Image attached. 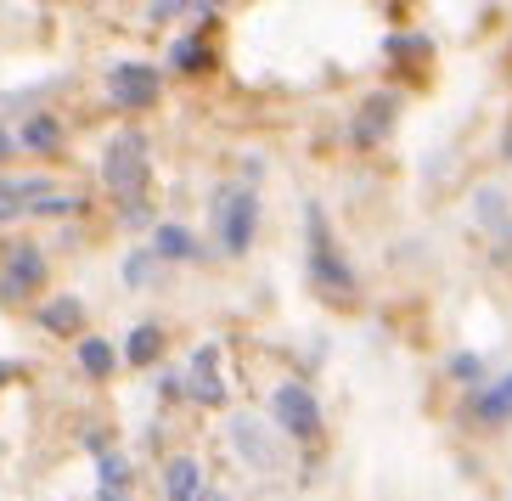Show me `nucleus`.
Listing matches in <instances>:
<instances>
[{
  "label": "nucleus",
  "mask_w": 512,
  "mask_h": 501,
  "mask_svg": "<svg viewBox=\"0 0 512 501\" xmlns=\"http://www.w3.org/2000/svg\"><path fill=\"white\" fill-rule=\"evenodd\" d=\"M102 186L113 192V203H141L152 192V152H147V136L136 124H124L119 136H107L102 147Z\"/></svg>",
  "instance_id": "1"
},
{
  "label": "nucleus",
  "mask_w": 512,
  "mask_h": 501,
  "mask_svg": "<svg viewBox=\"0 0 512 501\" xmlns=\"http://www.w3.org/2000/svg\"><path fill=\"white\" fill-rule=\"evenodd\" d=\"M209 226H214V248L226 259H242L259 237V192L248 181H226L209 203Z\"/></svg>",
  "instance_id": "2"
},
{
  "label": "nucleus",
  "mask_w": 512,
  "mask_h": 501,
  "mask_svg": "<svg viewBox=\"0 0 512 501\" xmlns=\"http://www.w3.org/2000/svg\"><path fill=\"white\" fill-rule=\"evenodd\" d=\"M304 220H310V276H316V288L327 293V299L349 304L355 293H361V282H355V271H349L344 248L332 243V231H327V214H321V203H310V209H304Z\"/></svg>",
  "instance_id": "3"
},
{
  "label": "nucleus",
  "mask_w": 512,
  "mask_h": 501,
  "mask_svg": "<svg viewBox=\"0 0 512 501\" xmlns=\"http://www.w3.org/2000/svg\"><path fill=\"white\" fill-rule=\"evenodd\" d=\"M271 428L282 434L287 445H321V428H327V417H321V400L304 389V383H276L271 395Z\"/></svg>",
  "instance_id": "4"
},
{
  "label": "nucleus",
  "mask_w": 512,
  "mask_h": 501,
  "mask_svg": "<svg viewBox=\"0 0 512 501\" xmlns=\"http://www.w3.org/2000/svg\"><path fill=\"white\" fill-rule=\"evenodd\" d=\"M226 434H231V456H237V462H248L254 473H276V468H282V434H276L265 417L237 411Z\"/></svg>",
  "instance_id": "5"
},
{
  "label": "nucleus",
  "mask_w": 512,
  "mask_h": 501,
  "mask_svg": "<svg viewBox=\"0 0 512 501\" xmlns=\"http://www.w3.org/2000/svg\"><path fill=\"white\" fill-rule=\"evenodd\" d=\"M107 107H119V113H147L164 91V74L152 68V62H113L107 68Z\"/></svg>",
  "instance_id": "6"
},
{
  "label": "nucleus",
  "mask_w": 512,
  "mask_h": 501,
  "mask_svg": "<svg viewBox=\"0 0 512 501\" xmlns=\"http://www.w3.org/2000/svg\"><path fill=\"white\" fill-rule=\"evenodd\" d=\"M186 400L192 406H226V372H220V344H203L186 361Z\"/></svg>",
  "instance_id": "7"
},
{
  "label": "nucleus",
  "mask_w": 512,
  "mask_h": 501,
  "mask_svg": "<svg viewBox=\"0 0 512 501\" xmlns=\"http://www.w3.org/2000/svg\"><path fill=\"white\" fill-rule=\"evenodd\" d=\"M46 282V254L34 243H17L12 254H6V276H0V299L6 304H23L34 288Z\"/></svg>",
  "instance_id": "8"
},
{
  "label": "nucleus",
  "mask_w": 512,
  "mask_h": 501,
  "mask_svg": "<svg viewBox=\"0 0 512 501\" xmlns=\"http://www.w3.org/2000/svg\"><path fill=\"white\" fill-rule=\"evenodd\" d=\"M467 417L479 428H507L512 423V372H501V378H490L484 389H473V395H467Z\"/></svg>",
  "instance_id": "9"
},
{
  "label": "nucleus",
  "mask_w": 512,
  "mask_h": 501,
  "mask_svg": "<svg viewBox=\"0 0 512 501\" xmlns=\"http://www.w3.org/2000/svg\"><path fill=\"white\" fill-rule=\"evenodd\" d=\"M12 136H17V152L57 158V152H62V119H57V113H23Z\"/></svg>",
  "instance_id": "10"
},
{
  "label": "nucleus",
  "mask_w": 512,
  "mask_h": 501,
  "mask_svg": "<svg viewBox=\"0 0 512 501\" xmlns=\"http://www.w3.org/2000/svg\"><path fill=\"white\" fill-rule=\"evenodd\" d=\"M164 496L169 501H203L209 496V473L197 456H169L164 462Z\"/></svg>",
  "instance_id": "11"
},
{
  "label": "nucleus",
  "mask_w": 512,
  "mask_h": 501,
  "mask_svg": "<svg viewBox=\"0 0 512 501\" xmlns=\"http://www.w3.org/2000/svg\"><path fill=\"white\" fill-rule=\"evenodd\" d=\"M467 209H473V220H479V226L490 231V237H501V243L512 237V198L501 192V186H479Z\"/></svg>",
  "instance_id": "12"
},
{
  "label": "nucleus",
  "mask_w": 512,
  "mask_h": 501,
  "mask_svg": "<svg viewBox=\"0 0 512 501\" xmlns=\"http://www.w3.org/2000/svg\"><path fill=\"white\" fill-rule=\"evenodd\" d=\"M96 473H102V490H96V501H124L130 496V456L124 451H96Z\"/></svg>",
  "instance_id": "13"
},
{
  "label": "nucleus",
  "mask_w": 512,
  "mask_h": 501,
  "mask_svg": "<svg viewBox=\"0 0 512 501\" xmlns=\"http://www.w3.org/2000/svg\"><path fill=\"white\" fill-rule=\"evenodd\" d=\"M113 366H119V344L113 338H102V333H91V338H79V372L85 378H113Z\"/></svg>",
  "instance_id": "14"
},
{
  "label": "nucleus",
  "mask_w": 512,
  "mask_h": 501,
  "mask_svg": "<svg viewBox=\"0 0 512 501\" xmlns=\"http://www.w3.org/2000/svg\"><path fill=\"white\" fill-rule=\"evenodd\" d=\"M152 259H203V248L186 226L164 220V226H152Z\"/></svg>",
  "instance_id": "15"
},
{
  "label": "nucleus",
  "mask_w": 512,
  "mask_h": 501,
  "mask_svg": "<svg viewBox=\"0 0 512 501\" xmlns=\"http://www.w3.org/2000/svg\"><path fill=\"white\" fill-rule=\"evenodd\" d=\"M40 327H46V333H79V327H85V304H79L74 293L46 299L40 304Z\"/></svg>",
  "instance_id": "16"
},
{
  "label": "nucleus",
  "mask_w": 512,
  "mask_h": 501,
  "mask_svg": "<svg viewBox=\"0 0 512 501\" xmlns=\"http://www.w3.org/2000/svg\"><path fill=\"white\" fill-rule=\"evenodd\" d=\"M158 355H164V327H152V321H141L136 333L124 338L119 361H130V366H152Z\"/></svg>",
  "instance_id": "17"
},
{
  "label": "nucleus",
  "mask_w": 512,
  "mask_h": 501,
  "mask_svg": "<svg viewBox=\"0 0 512 501\" xmlns=\"http://www.w3.org/2000/svg\"><path fill=\"white\" fill-rule=\"evenodd\" d=\"M389 124H394V102H366L361 107V119H355V141H361V147H372V141H383L389 136Z\"/></svg>",
  "instance_id": "18"
},
{
  "label": "nucleus",
  "mask_w": 512,
  "mask_h": 501,
  "mask_svg": "<svg viewBox=\"0 0 512 501\" xmlns=\"http://www.w3.org/2000/svg\"><path fill=\"white\" fill-rule=\"evenodd\" d=\"M451 378L467 383V389H484V383H490V378H484V355L479 350H456L451 355Z\"/></svg>",
  "instance_id": "19"
},
{
  "label": "nucleus",
  "mask_w": 512,
  "mask_h": 501,
  "mask_svg": "<svg viewBox=\"0 0 512 501\" xmlns=\"http://www.w3.org/2000/svg\"><path fill=\"white\" fill-rule=\"evenodd\" d=\"M169 68H175V74H192V68H203V40H197V34H181V40L169 46Z\"/></svg>",
  "instance_id": "20"
},
{
  "label": "nucleus",
  "mask_w": 512,
  "mask_h": 501,
  "mask_svg": "<svg viewBox=\"0 0 512 501\" xmlns=\"http://www.w3.org/2000/svg\"><path fill=\"white\" fill-rule=\"evenodd\" d=\"M85 209V198H74V192H46L40 203H29V214H51V220H62V214H79Z\"/></svg>",
  "instance_id": "21"
},
{
  "label": "nucleus",
  "mask_w": 512,
  "mask_h": 501,
  "mask_svg": "<svg viewBox=\"0 0 512 501\" xmlns=\"http://www.w3.org/2000/svg\"><path fill=\"white\" fill-rule=\"evenodd\" d=\"M158 271V259H152V248H136V254L124 259V282L130 288H147V276Z\"/></svg>",
  "instance_id": "22"
},
{
  "label": "nucleus",
  "mask_w": 512,
  "mask_h": 501,
  "mask_svg": "<svg viewBox=\"0 0 512 501\" xmlns=\"http://www.w3.org/2000/svg\"><path fill=\"white\" fill-rule=\"evenodd\" d=\"M422 51H428L422 34H394V40H389V57H422Z\"/></svg>",
  "instance_id": "23"
},
{
  "label": "nucleus",
  "mask_w": 512,
  "mask_h": 501,
  "mask_svg": "<svg viewBox=\"0 0 512 501\" xmlns=\"http://www.w3.org/2000/svg\"><path fill=\"white\" fill-rule=\"evenodd\" d=\"M119 214H124V226H130V231H147V226H152V203H147V198H141V203H124Z\"/></svg>",
  "instance_id": "24"
},
{
  "label": "nucleus",
  "mask_w": 512,
  "mask_h": 501,
  "mask_svg": "<svg viewBox=\"0 0 512 501\" xmlns=\"http://www.w3.org/2000/svg\"><path fill=\"white\" fill-rule=\"evenodd\" d=\"M6 158H17V136H12V130H0V164H6Z\"/></svg>",
  "instance_id": "25"
},
{
  "label": "nucleus",
  "mask_w": 512,
  "mask_h": 501,
  "mask_svg": "<svg viewBox=\"0 0 512 501\" xmlns=\"http://www.w3.org/2000/svg\"><path fill=\"white\" fill-rule=\"evenodd\" d=\"M17 372H23L17 361H0V383H6V378H17Z\"/></svg>",
  "instance_id": "26"
},
{
  "label": "nucleus",
  "mask_w": 512,
  "mask_h": 501,
  "mask_svg": "<svg viewBox=\"0 0 512 501\" xmlns=\"http://www.w3.org/2000/svg\"><path fill=\"white\" fill-rule=\"evenodd\" d=\"M203 501H231V496H226V490H209V496H203Z\"/></svg>",
  "instance_id": "27"
}]
</instances>
